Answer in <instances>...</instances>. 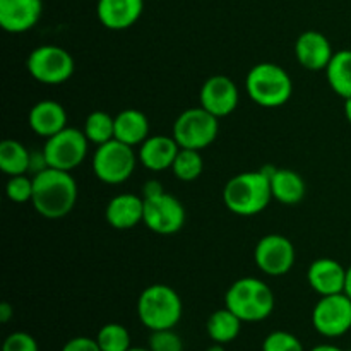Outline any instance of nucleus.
Instances as JSON below:
<instances>
[{
    "label": "nucleus",
    "mask_w": 351,
    "mask_h": 351,
    "mask_svg": "<svg viewBox=\"0 0 351 351\" xmlns=\"http://www.w3.org/2000/svg\"><path fill=\"white\" fill-rule=\"evenodd\" d=\"M77 202V182L71 171L45 168L33 175L34 211L47 219H62Z\"/></svg>",
    "instance_id": "nucleus-1"
},
{
    "label": "nucleus",
    "mask_w": 351,
    "mask_h": 351,
    "mask_svg": "<svg viewBox=\"0 0 351 351\" xmlns=\"http://www.w3.org/2000/svg\"><path fill=\"white\" fill-rule=\"evenodd\" d=\"M273 167L257 171H243L226 182L223 189V202L239 216H254L263 213L273 201L269 173Z\"/></svg>",
    "instance_id": "nucleus-2"
},
{
    "label": "nucleus",
    "mask_w": 351,
    "mask_h": 351,
    "mask_svg": "<svg viewBox=\"0 0 351 351\" xmlns=\"http://www.w3.org/2000/svg\"><path fill=\"white\" fill-rule=\"evenodd\" d=\"M274 291L259 278H240L230 285L225 295V307L239 315L242 322L266 321L274 312Z\"/></svg>",
    "instance_id": "nucleus-3"
},
{
    "label": "nucleus",
    "mask_w": 351,
    "mask_h": 351,
    "mask_svg": "<svg viewBox=\"0 0 351 351\" xmlns=\"http://www.w3.org/2000/svg\"><path fill=\"white\" fill-rule=\"evenodd\" d=\"M184 314L182 298L171 287L163 283L149 285L137 298V317L149 331L175 329Z\"/></svg>",
    "instance_id": "nucleus-4"
},
{
    "label": "nucleus",
    "mask_w": 351,
    "mask_h": 351,
    "mask_svg": "<svg viewBox=\"0 0 351 351\" xmlns=\"http://www.w3.org/2000/svg\"><path fill=\"white\" fill-rule=\"evenodd\" d=\"M245 88L254 103L264 108H278L291 98L293 82L281 65L261 62L247 74Z\"/></svg>",
    "instance_id": "nucleus-5"
},
{
    "label": "nucleus",
    "mask_w": 351,
    "mask_h": 351,
    "mask_svg": "<svg viewBox=\"0 0 351 351\" xmlns=\"http://www.w3.org/2000/svg\"><path fill=\"white\" fill-rule=\"evenodd\" d=\"M137 160L139 156L136 147L119 139H112L101 146H96V153L93 156V171L103 184L119 185L132 177Z\"/></svg>",
    "instance_id": "nucleus-6"
},
{
    "label": "nucleus",
    "mask_w": 351,
    "mask_h": 351,
    "mask_svg": "<svg viewBox=\"0 0 351 351\" xmlns=\"http://www.w3.org/2000/svg\"><path fill=\"white\" fill-rule=\"evenodd\" d=\"M219 134V119L206 112L202 106L184 110L175 119L171 136L185 149L202 151L211 146Z\"/></svg>",
    "instance_id": "nucleus-7"
},
{
    "label": "nucleus",
    "mask_w": 351,
    "mask_h": 351,
    "mask_svg": "<svg viewBox=\"0 0 351 351\" xmlns=\"http://www.w3.org/2000/svg\"><path fill=\"white\" fill-rule=\"evenodd\" d=\"M26 69L34 81L48 86L67 82L74 74V58L65 48L57 45L36 47L26 58Z\"/></svg>",
    "instance_id": "nucleus-8"
},
{
    "label": "nucleus",
    "mask_w": 351,
    "mask_h": 351,
    "mask_svg": "<svg viewBox=\"0 0 351 351\" xmlns=\"http://www.w3.org/2000/svg\"><path fill=\"white\" fill-rule=\"evenodd\" d=\"M88 147L89 141L84 130H79L75 127H65L58 134L48 137L41 153H43L48 168L72 171L86 160Z\"/></svg>",
    "instance_id": "nucleus-9"
},
{
    "label": "nucleus",
    "mask_w": 351,
    "mask_h": 351,
    "mask_svg": "<svg viewBox=\"0 0 351 351\" xmlns=\"http://www.w3.org/2000/svg\"><path fill=\"white\" fill-rule=\"evenodd\" d=\"M312 326L324 338H341L351 329V298L346 293L319 298L312 311Z\"/></svg>",
    "instance_id": "nucleus-10"
},
{
    "label": "nucleus",
    "mask_w": 351,
    "mask_h": 351,
    "mask_svg": "<svg viewBox=\"0 0 351 351\" xmlns=\"http://www.w3.org/2000/svg\"><path fill=\"white\" fill-rule=\"evenodd\" d=\"M185 208L175 195L163 192L158 197L144 199L143 223L156 235L170 237L185 225Z\"/></svg>",
    "instance_id": "nucleus-11"
},
{
    "label": "nucleus",
    "mask_w": 351,
    "mask_h": 351,
    "mask_svg": "<svg viewBox=\"0 0 351 351\" xmlns=\"http://www.w3.org/2000/svg\"><path fill=\"white\" fill-rule=\"evenodd\" d=\"M295 247L290 239L278 233H269L257 242L254 249L256 266L267 276L280 278L291 271L295 264Z\"/></svg>",
    "instance_id": "nucleus-12"
},
{
    "label": "nucleus",
    "mask_w": 351,
    "mask_h": 351,
    "mask_svg": "<svg viewBox=\"0 0 351 351\" xmlns=\"http://www.w3.org/2000/svg\"><path fill=\"white\" fill-rule=\"evenodd\" d=\"M240 93L233 79L228 75L216 74L204 81L199 91V106L215 115L216 119L228 117L239 106Z\"/></svg>",
    "instance_id": "nucleus-13"
},
{
    "label": "nucleus",
    "mask_w": 351,
    "mask_h": 351,
    "mask_svg": "<svg viewBox=\"0 0 351 351\" xmlns=\"http://www.w3.org/2000/svg\"><path fill=\"white\" fill-rule=\"evenodd\" d=\"M41 14V0H0V26L7 33L19 34L33 29Z\"/></svg>",
    "instance_id": "nucleus-14"
},
{
    "label": "nucleus",
    "mask_w": 351,
    "mask_h": 351,
    "mask_svg": "<svg viewBox=\"0 0 351 351\" xmlns=\"http://www.w3.org/2000/svg\"><path fill=\"white\" fill-rule=\"evenodd\" d=\"M332 55L331 41L319 31H305L295 41V57L307 71H326Z\"/></svg>",
    "instance_id": "nucleus-15"
},
{
    "label": "nucleus",
    "mask_w": 351,
    "mask_h": 351,
    "mask_svg": "<svg viewBox=\"0 0 351 351\" xmlns=\"http://www.w3.org/2000/svg\"><path fill=\"white\" fill-rule=\"evenodd\" d=\"M346 269L348 267H345L336 259L321 257V259H315L308 266L307 281L312 290L321 295V297L345 293Z\"/></svg>",
    "instance_id": "nucleus-16"
},
{
    "label": "nucleus",
    "mask_w": 351,
    "mask_h": 351,
    "mask_svg": "<svg viewBox=\"0 0 351 351\" xmlns=\"http://www.w3.org/2000/svg\"><path fill=\"white\" fill-rule=\"evenodd\" d=\"M144 0H98L96 17L110 31H123L141 19Z\"/></svg>",
    "instance_id": "nucleus-17"
},
{
    "label": "nucleus",
    "mask_w": 351,
    "mask_h": 351,
    "mask_svg": "<svg viewBox=\"0 0 351 351\" xmlns=\"http://www.w3.org/2000/svg\"><path fill=\"white\" fill-rule=\"evenodd\" d=\"M180 146L173 136H149L139 146L141 165L151 171L171 170L175 158H177Z\"/></svg>",
    "instance_id": "nucleus-18"
},
{
    "label": "nucleus",
    "mask_w": 351,
    "mask_h": 351,
    "mask_svg": "<svg viewBox=\"0 0 351 351\" xmlns=\"http://www.w3.org/2000/svg\"><path fill=\"white\" fill-rule=\"evenodd\" d=\"M27 123L36 136H55L67 127V112L55 99H41L27 113Z\"/></svg>",
    "instance_id": "nucleus-19"
},
{
    "label": "nucleus",
    "mask_w": 351,
    "mask_h": 351,
    "mask_svg": "<svg viewBox=\"0 0 351 351\" xmlns=\"http://www.w3.org/2000/svg\"><path fill=\"white\" fill-rule=\"evenodd\" d=\"M105 218L115 230L134 228L144 219V199L129 192L115 195L106 204Z\"/></svg>",
    "instance_id": "nucleus-20"
},
{
    "label": "nucleus",
    "mask_w": 351,
    "mask_h": 351,
    "mask_svg": "<svg viewBox=\"0 0 351 351\" xmlns=\"http://www.w3.org/2000/svg\"><path fill=\"white\" fill-rule=\"evenodd\" d=\"M269 180L273 199L280 204L295 206L304 201L307 187L300 173L288 168H271Z\"/></svg>",
    "instance_id": "nucleus-21"
},
{
    "label": "nucleus",
    "mask_w": 351,
    "mask_h": 351,
    "mask_svg": "<svg viewBox=\"0 0 351 351\" xmlns=\"http://www.w3.org/2000/svg\"><path fill=\"white\" fill-rule=\"evenodd\" d=\"M146 113L137 108H125L115 115V139L137 147L151 136Z\"/></svg>",
    "instance_id": "nucleus-22"
},
{
    "label": "nucleus",
    "mask_w": 351,
    "mask_h": 351,
    "mask_svg": "<svg viewBox=\"0 0 351 351\" xmlns=\"http://www.w3.org/2000/svg\"><path fill=\"white\" fill-rule=\"evenodd\" d=\"M206 331L213 343L228 345L239 338L240 331H242V319L233 314L230 308L223 307L209 315L208 322H206Z\"/></svg>",
    "instance_id": "nucleus-23"
},
{
    "label": "nucleus",
    "mask_w": 351,
    "mask_h": 351,
    "mask_svg": "<svg viewBox=\"0 0 351 351\" xmlns=\"http://www.w3.org/2000/svg\"><path fill=\"white\" fill-rule=\"evenodd\" d=\"M326 77L332 91L341 98L351 96V50L335 51L326 67Z\"/></svg>",
    "instance_id": "nucleus-24"
},
{
    "label": "nucleus",
    "mask_w": 351,
    "mask_h": 351,
    "mask_svg": "<svg viewBox=\"0 0 351 351\" xmlns=\"http://www.w3.org/2000/svg\"><path fill=\"white\" fill-rule=\"evenodd\" d=\"M0 170L9 177L24 175L31 170V153L23 143L5 139L0 144Z\"/></svg>",
    "instance_id": "nucleus-25"
},
{
    "label": "nucleus",
    "mask_w": 351,
    "mask_h": 351,
    "mask_svg": "<svg viewBox=\"0 0 351 351\" xmlns=\"http://www.w3.org/2000/svg\"><path fill=\"white\" fill-rule=\"evenodd\" d=\"M82 130H84L89 143L101 146V144L115 139V117L103 112V110H96L86 117Z\"/></svg>",
    "instance_id": "nucleus-26"
},
{
    "label": "nucleus",
    "mask_w": 351,
    "mask_h": 351,
    "mask_svg": "<svg viewBox=\"0 0 351 351\" xmlns=\"http://www.w3.org/2000/svg\"><path fill=\"white\" fill-rule=\"evenodd\" d=\"M171 171L182 182L197 180L202 171H204V161H202L201 151L180 147L173 165H171Z\"/></svg>",
    "instance_id": "nucleus-27"
},
{
    "label": "nucleus",
    "mask_w": 351,
    "mask_h": 351,
    "mask_svg": "<svg viewBox=\"0 0 351 351\" xmlns=\"http://www.w3.org/2000/svg\"><path fill=\"white\" fill-rule=\"evenodd\" d=\"M96 341L101 351H129L132 348L129 331L119 322H110L103 326L96 335Z\"/></svg>",
    "instance_id": "nucleus-28"
},
{
    "label": "nucleus",
    "mask_w": 351,
    "mask_h": 351,
    "mask_svg": "<svg viewBox=\"0 0 351 351\" xmlns=\"http://www.w3.org/2000/svg\"><path fill=\"white\" fill-rule=\"evenodd\" d=\"M7 197L16 204H24V202H31L33 197V177L24 175H14L9 177L5 185Z\"/></svg>",
    "instance_id": "nucleus-29"
},
{
    "label": "nucleus",
    "mask_w": 351,
    "mask_h": 351,
    "mask_svg": "<svg viewBox=\"0 0 351 351\" xmlns=\"http://www.w3.org/2000/svg\"><path fill=\"white\" fill-rule=\"evenodd\" d=\"M263 351H305L300 339L288 331H273L264 338Z\"/></svg>",
    "instance_id": "nucleus-30"
},
{
    "label": "nucleus",
    "mask_w": 351,
    "mask_h": 351,
    "mask_svg": "<svg viewBox=\"0 0 351 351\" xmlns=\"http://www.w3.org/2000/svg\"><path fill=\"white\" fill-rule=\"evenodd\" d=\"M147 348L151 351H184V341L173 329H160L151 331Z\"/></svg>",
    "instance_id": "nucleus-31"
},
{
    "label": "nucleus",
    "mask_w": 351,
    "mask_h": 351,
    "mask_svg": "<svg viewBox=\"0 0 351 351\" xmlns=\"http://www.w3.org/2000/svg\"><path fill=\"white\" fill-rule=\"evenodd\" d=\"M2 351H40V346L29 332L16 331L3 339Z\"/></svg>",
    "instance_id": "nucleus-32"
},
{
    "label": "nucleus",
    "mask_w": 351,
    "mask_h": 351,
    "mask_svg": "<svg viewBox=\"0 0 351 351\" xmlns=\"http://www.w3.org/2000/svg\"><path fill=\"white\" fill-rule=\"evenodd\" d=\"M62 351H101L96 338H89V336H75V338L69 339Z\"/></svg>",
    "instance_id": "nucleus-33"
},
{
    "label": "nucleus",
    "mask_w": 351,
    "mask_h": 351,
    "mask_svg": "<svg viewBox=\"0 0 351 351\" xmlns=\"http://www.w3.org/2000/svg\"><path fill=\"white\" fill-rule=\"evenodd\" d=\"M165 192L163 185L161 182L158 180H147L143 187V199H151V197H158Z\"/></svg>",
    "instance_id": "nucleus-34"
},
{
    "label": "nucleus",
    "mask_w": 351,
    "mask_h": 351,
    "mask_svg": "<svg viewBox=\"0 0 351 351\" xmlns=\"http://www.w3.org/2000/svg\"><path fill=\"white\" fill-rule=\"evenodd\" d=\"M12 317H14V307H12V305L7 304V302L0 304V322L7 324V322H9Z\"/></svg>",
    "instance_id": "nucleus-35"
},
{
    "label": "nucleus",
    "mask_w": 351,
    "mask_h": 351,
    "mask_svg": "<svg viewBox=\"0 0 351 351\" xmlns=\"http://www.w3.org/2000/svg\"><path fill=\"white\" fill-rule=\"evenodd\" d=\"M311 351H345L343 348H339V346L336 345H329V343H324V345H317L314 346Z\"/></svg>",
    "instance_id": "nucleus-36"
},
{
    "label": "nucleus",
    "mask_w": 351,
    "mask_h": 351,
    "mask_svg": "<svg viewBox=\"0 0 351 351\" xmlns=\"http://www.w3.org/2000/svg\"><path fill=\"white\" fill-rule=\"evenodd\" d=\"M343 108H345V117H346V120H348L350 125H351V96H350V98L345 99V106H343Z\"/></svg>",
    "instance_id": "nucleus-37"
},
{
    "label": "nucleus",
    "mask_w": 351,
    "mask_h": 351,
    "mask_svg": "<svg viewBox=\"0 0 351 351\" xmlns=\"http://www.w3.org/2000/svg\"><path fill=\"white\" fill-rule=\"evenodd\" d=\"M345 293L351 298V266L346 269V287H345Z\"/></svg>",
    "instance_id": "nucleus-38"
},
{
    "label": "nucleus",
    "mask_w": 351,
    "mask_h": 351,
    "mask_svg": "<svg viewBox=\"0 0 351 351\" xmlns=\"http://www.w3.org/2000/svg\"><path fill=\"white\" fill-rule=\"evenodd\" d=\"M206 351H226V350H225V346L219 345V343H213V345L209 346V348Z\"/></svg>",
    "instance_id": "nucleus-39"
},
{
    "label": "nucleus",
    "mask_w": 351,
    "mask_h": 351,
    "mask_svg": "<svg viewBox=\"0 0 351 351\" xmlns=\"http://www.w3.org/2000/svg\"><path fill=\"white\" fill-rule=\"evenodd\" d=\"M129 351H151L149 348H130Z\"/></svg>",
    "instance_id": "nucleus-40"
}]
</instances>
